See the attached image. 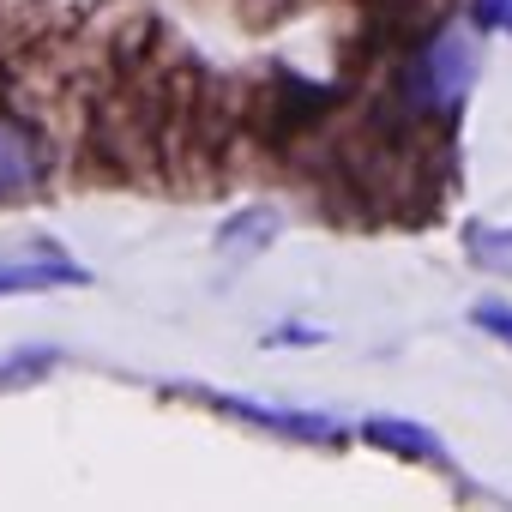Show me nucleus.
I'll list each match as a JSON object with an SVG mask.
<instances>
[{"mask_svg": "<svg viewBox=\"0 0 512 512\" xmlns=\"http://www.w3.org/2000/svg\"><path fill=\"white\" fill-rule=\"evenodd\" d=\"M55 368V350H25V356H7L0 362V380H19V374H49Z\"/></svg>", "mask_w": 512, "mask_h": 512, "instance_id": "8", "label": "nucleus"}, {"mask_svg": "<svg viewBox=\"0 0 512 512\" xmlns=\"http://www.w3.org/2000/svg\"><path fill=\"white\" fill-rule=\"evenodd\" d=\"M85 272L61 253H43V260H7L0 253V296H31V290H55V284H79Z\"/></svg>", "mask_w": 512, "mask_h": 512, "instance_id": "4", "label": "nucleus"}, {"mask_svg": "<svg viewBox=\"0 0 512 512\" xmlns=\"http://www.w3.org/2000/svg\"><path fill=\"white\" fill-rule=\"evenodd\" d=\"M476 85V43L470 31H434L416 61H410V79H404V97L416 115H452Z\"/></svg>", "mask_w": 512, "mask_h": 512, "instance_id": "1", "label": "nucleus"}, {"mask_svg": "<svg viewBox=\"0 0 512 512\" xmlns=\"http://www.w3.org/2000/svg\"><path fill=\"white\" fill-rule=\"evenodd\" d=\"M272 235H278V217L266 205H247V211H235L223 223V253H241V260H247V253H260Z\"/></svg>", "mask_w": 512, "mask_h": 512, "instance_id": "6", "label": "nucleus"}, {"mask_svg": "<svg viewBox=\"0 0 512 512\" xmlns=\"http://www.w3.org/2000/svg\"><path fill=\"white\" fill-rule=\"evenodd\" d=\"M476 19H482L488 31H506V37H512V0H476Z\"/></svg>", "mask_w": 512, "mask_h": 512, "instance_id": "10", "label": "nucleus"}, {"mask_svg": "<svg viewBox=\"0 0 512 512\" xmlns=\"http://www.w3.org/2000/svg\"><path fill=\"white\" fill-rule=\"evenodd\" d=\"M43 187V145L0 115V205H13V199H31Z\"/></svg>", "mask_w": 512, "mask_h": 512, "instance_id": "3", "label": "nucleus"}, {"mask_svg": "<svg viewBox=\"0 0 512 512\" xmlns=\"http://www.w3.org/2000/svg\"><path fill=\"white\" fill-rule=\"evenodd\" d=\"M470 260H476L482 272H512V229L470 223Z\"/></svg>", "mask_w": 512, "mask_h": 512, "instance_id": "7", "label": "nucleus"}, {"mask_svg": "<svg viewBox=\"0 0 512 512\" xmlns=\"http://www.w3.org/2000/svg\"><path fill=\"white\" fill-rule=\"evenodd\" d=\"M362 434H368L374 446L398 452V458H416V464H452V458H446V446H440L422 422H404V416H374Z\"/></svg>", "mask_w": 512, "mask_h": 512, "instance_id": "5", "label": "nucleus"}, {"mask_svg": "<svg viewBox=\"0 0 512 512\" xmlns=\"http://www.w3.org/2000/svg\"><path fill=\"white\" fill-rule=\"evenodd\" d=\"M476 326L512 344V308H500V302H482V308H476Z\"/></svg>", "mask_w": 512, "mask_h": 512, "instance_id": "9", "label": "nucleus"}, {"mask_svg": "<svg viewBox=\"0 0 512 512\" xmlns=\"http://www.w3.org/2000/svg\"><path fill=\"white\" fill-rule=\"evenodd\" d=\"M193 398H205L211 410L223 416H241V422H260V428H278L290 440H338V422L332 416H308V410H266V404H247V398H223V392H205V386H181Z\"/></svg>", "mask_w": 512, "mask_h": 512, "instance_id": "2", "label": "nucleus"}]
</instances>
